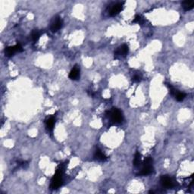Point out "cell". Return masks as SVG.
<instances>
[{
    "label": "cell",
    "instance_id": "cell-1",
    "mask_svg": "<svg viewBox=\"0 0 194 194\" xmlns=\"http://www.w3.org/2000/svg\"><path fill=\"white\" fill-rule=\"evenodd\" d=\"M62 184V170L59 169L56 171L55 175L52 179L51 185L50 188L52 190L58 189V187H60Z\"/></svg>",
    "mask_w": 194,
    "mask_h": 194
},
{
    "label": "cell",
    "instance_id": "cell-6",
    "mask_svg": "<svg viewBox=\"0 0 194 194\" xmlns=\"http://www.w3.org/2000/svg\"><path fill=\"white\" fill-rule=\"evenodd\" d=\"M161 184L165 188H171L174 186L172 180L168 176H162L161 177Z\"/></svg>",
    "mask_w": 194,
    "mask_h": 194
},
{
    "label": "cell",
    "instance_id": "cell-17",
    "mask_svg": "<svg viewBox=\"0 0 194 194\" xmlns=\"http://www.w3.org/2000/svg\"><path fill=\"white\" fill-rule=\"evenodd\" d=\"M140 21H141V18H140L139 16H137L136 18H135V19L134 20V23H139Z\"/></svg>",
    "mask_w": 194,
    "mask_h": 194
},
{
    "label": "cell",
    "instance_id": "cell-11",
    "mask_svg": "<svg viewBox=\"0 0 194 194\" xmlns=\"http://www.w3.org/2000/svg\"><path fill=\"white\" fill-rule=\"evenodd\" d=\"M95 158L96 159H98V160H100V161H105L106 160V159H107L106 155L102 153L99 149H97L96 151Z\"/></svg>",
    "mask_w": 194,
    "mask_h": 194
},
{
    "label": "cell",
    "instance_id": "cell-16",
    "mask_svg": "<svg viewBox=\"0 0 194 194\" xmlns=\"http://www.w3.org/2000/svg\"><path fill=\"white\" fill-rule=\"evenodd\" d=\"M139 80H140V77L139 75H135V76L133 78V81L134 82H138L139 81Z\"/></svg>",
    "mask_w": 194,
    "mask_h": 194
},
{
    "label": "cell",
    "instance_id": "cell-14",
    "mask_svg": "<svg viewBox=\"0 0 194 194\" xmlns=\"http://www.w3.org/2000/svg\"><path fill=\"white\" fill-rule=\"evenodd\" d=\"M175 97H176V99L179 102H181V101L184 100L186 97V94L184 93H180V92H176L175 93Z\"/></svg>",
    "mask_w": 194,
    "mask_h": 194
},
{
    "label": "cell",
    "instance_id": "cell-12",
    "mask_svg": "<svg viewBox=\"0 0 194 194\" xmlns=\"http://www.w3.org/2000/svg\"><path fill=\"white\" fill-rule=\"evenodd\" d=\"M55 125V119L54 118H49L46 121V127L50 131H52L53 127Z\"/></svg>",
    "mask_w": 194,
    "mask_h": 194
},
{
    "label": "cell",
    "instance_id": "cell-3",
    "mask_svg": "<svg viewBox=\"0 0 194 194\" xmlns=\"http://www.w3.org/2000/svg\"><path fill=\"white\" fill-rule=\"evenodd\" d=\"M110 115H111V118L112 121L115 122V123H120L123 120V117H122V114L121 111H119L117 108H114L111 111H110Z\"/></svg>",
    "mask_w": 194,
    "mask_h": 194
},
{
    "label": "cell",
    "instance_id": "cell-8",
    "mask_svg": "<svg viewBox=\"0 0 194 194\" xmlns=\"http://www.w3.org/2000/svg\"><path fill=\"white\" fill-rule=\"evenodd\" d=\"M122 3H118L115 5L111 8V11H109V14L111 16H115L120 12L122 10Z\"/></svg>",
    "mask_w": 194,
    "mask_h": 194
},
{
    "label": "cell",
    "instance_id": "cell-2",
    "mask_svg": "<svg viewBox=\"0 0 194 194\" xmlns=\"http://www.w3.org/2000/svg\"><path fill=\"white\" fill-rule=\"evenodd\" d=\"M153 171V167H152V158L148 157L145 159L144 163H143V167L141 170L140 175H148L151 174Z\"/></svg>",
    "mask_w": 194,
    "mask_h": 194
},
{
    "label": "cell",
    "instance_id": "cell-9",
    "mask_svg": "<svg viewBox=\"0 0 194 194\" xmlns=\"http://www.w3.org/2000/svg\"><path fill=\"white\" fill-rule=\"evenodd\" d=\"M128 52V46L127 45H122L121 46H120L119 48H118L117 50L116 54L117 55H121V56H124L126 55Z\"/></svg>",
    "mask_w": 194,
    "mask_h": 194
},
{
    "label": "cell",
    "instance_id": "cell-10",
    "mask_svg": "<svg viewBox=\"0 0 194 194\" xmlns=\"http://www.w3.org/2000/svg\"><path fill=\"white\" fill-rule=\"evenodd\" d=\"M194 2L193 1H184L182 2V7L184 8L185 11H189L193 8Z\"/></svg>",
    "mask_w": 194,
    "mask_h": 194
},
{
    "label": "cell",
    "instance_id": "cell-13",
    "mask_svg": "<svg viewBox=\"0 0 194 194\" xmlns=\"http://www.w3.org/2000/svg\"><path fill=\"white\" fill-rule=\"evenodd\" d=\"M140 154L139 152H137L136 155H135V158H134V165L135 167H138L140 165Z\"/></svg>",
    "mask_w": 194,
    "mask_h": 194
},
{
    "label": "cell",
    "instance_id": "cell-7",
    "mask_svg": "<svg viewBox=\"0 0 194 194\" xmlns=\"http://www.w3.org/2000/svg\"><path fill=\"white\" fill-rule=\"evenodd\" d=\"M69 78L71 80H78L80 78V69L78 66H75L69 74Z\"/></svg>",
    "mask_w": 194,
    "mask_h": 194
},
{
    "label": "cell",
    "instance_id": "cell-4",
    "mask_svg": "<svg viewBox=\"0 0 194 194\" xmlns=\"http://www.w3.org/2000/svg\"><path fill=\"white\" fill-rule=\"evenodd\" d=\"M22 51V47L20 44H17L14 46H10V47H7L5 50V55L8 57L12 56L16 52H21Z\"/></svg>",
    "mask_w": 194,
    "mask_h": 194
},
{
    "label": "cell",
    "instance_id": "cell-15",
    "mask_svg": "<svg viewBox=\"0 0 194 194\" xmlns=\"http://www.w3.org/2000/svg\"><path fill=\"white\" fill-rule=\"evenodd\" d=\"M40 36V34L39 32L37 31V30H35V31L33 32V34H32V38H33L34 41H37L39 40Z\"/></svg>",
    "mask_w": 194,
    "mask_h": 194
},
{
    "label": "cell",
    "instance_id": "cell-5",
    "mask_svg": "<svg viewBox=\"0 0 194 194\" xmlns=\"http://www.w3.org/2000/svg\"><path fill=\"white\" fill-rule=\"evenodd\" d=\"M62 26V21L60 18L56 17L54 18L51 24V30L52 32L58 31Z\"/></svg>",
    "mask_w": 194,
    "mask_h": 194
}]
</instances>
